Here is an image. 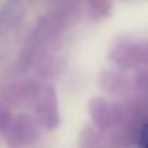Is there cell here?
<instances>
[{
  "label": "cell",
  "instance_id": "5b68a950",
  "mask_svg": "<svg viewBox=\"0 0 148 148\" xmlns=\"http://www.w3.org/2000/svg\"><path fill=\"white\" fill-rule=\"evenodd\" d=\"M23 15V6L21 0H8L0 9V29L9 31L13 29Z\"/></svg>",
  "mask_w": 148,
  "mask_h": 148
},
{
  "label": "cell",
  "instance_id": "7a4b0ae2",
  "mask_svg": "<svg viewBox=\"0 0 148 148\" xmlns=\"http://www.w3.org/2000/svg\"><path fill=\"white\" fill-rule=\"evenodd\" d=\"M89 115L99 129H108L118 123L122 118L119 106L110 103L102 96H95L89 100Z\"/></svg>",
  "mask_w": 148,
  "mask_h": 148
},
{
  "label": "cell",
  "instance_id": "3957f363",
  "mask_svg": "<svg viewBox=\"0 0 148 148\" xmlns=\"http://www.w3.org/2000/svg\"><path fill=\"white\" fill-rule=\"evenodd\" d=\"M36 116L38 121L47 129H55L60 125V110H58V99L54 86H48L39 97L36 105Z\"/></svg>",
  "mask_w": 148,
  "mask_h": 148
},
{
  "label": "cell",
  "instance_id": "ba28073f",
  "mask_svg": "<svg viewBox=\"0 0 148 148\" xmlns=\"http://www.w3.org/2000/svg\"><path fill=\"white\" fill-rule=\"evenodd\" d=\"M13 119L10 115V109L6 105H0V132H8Z\"/></svg>",
  "mask_w": 148,
  "mask_h": 148
},
{
  "label": "cell",
  "instance_id": "9c48e42d",
  "mask_svg": "<svg viewBox=\"0 0 148 148\" xmlns=\"http://www.w3.org/2000/svg\"><path fill=\"white\" fill-rule=\"evenodd\" d=\"M136 86L141 92L148 93V71H144L139 76H136Z\"/></svg>",
  "mask_w": 148,
  "mask_h": 148
},
{
  "label": "cell",
  "instance_id": "8992f818",
  "mask_svg": "<svg viewBox=\"0 0 148 148\" xmlns=\"http://www.w3.org/2000/svg\"><path fill=\"white\" fill-rule=\"evenodd\" d=\"M102 86L106 89L108 93L113 96H122L126 95L129 90V82L128 77L122 76L118 71H105L102 76Z\"/></svg>",
  "mask_w": 148,
  "mask_h": 148
},
{
  "label": "cell",
  "instance_id": "30bf717a",
  "mask_svg": "<svg viewBox=\"0 0 148 148\" xmlns=\"http://www.w3.org/2000/svg\"><path fill=\"white\" fill-rule=\"evenodd\" d=\"M138 147L139 148H148V123L142 126V129L138 135Z\"/></svg>",
  "mask_w": 148,
  "mask_h": 148
},
{
  "label": "cell",
  "instance_id": "277c9868",
  "mask_svg": "<svg viewBox=\"0 0 148 148\" xmlns=\"http://www.w3.org/2000/svg\"><path fill=\"white\" fill-rule=\"evenodd\" d=\"M109 58L119 67L131 68L144 62V49L131 42L115 44L109 51Z\"/></svg>",
  "mask_w": 148,
  "mask_h": 148
},
{
  "label": "cell",
  "instance_id": "52a82bcc",
  "mask_svg": "<svg viewBox=\"0 0 148 148\" xmlns=\"http://www.w3.org/2000/svg\"><path fill=\"white\" fill-rule=\"evenodd\" d=\"M89 8H90V12L96 18L106 16L110 10V5L106 0H89Z\"/></svg>",
  "mask_w": 148,
  "mask_h": 148
},
{
  "label": "cell",
  "instance_id": "6da1fadb",
  "mask_svg": "<svg viewBox=\"0 0 148 148\" xmlns=\"http://www.w3.org/2000/svg\"><path fill=\"white\" fill-rule=\"evenodd\" d=\"M39 136L38 125L28 115H19L13 119L9 131L6 132V141L9 148H25L34 144Z\"/></svg>",
  "mask_w": 148,
  "mask_h": 148
}]
</instances>
